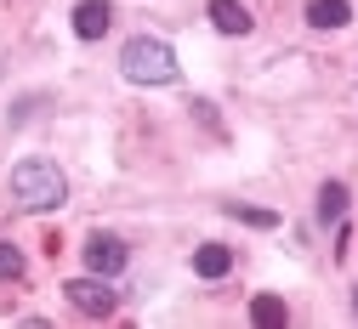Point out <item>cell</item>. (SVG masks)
Returning a JSON list of instances; mask_svg holds the SVG:
<instances>
[{"instance_id": "6da1fadb", "label": "cell", "mask_w": 358, "mask_h": 329, "mask_svg": "<svg viewBox=\"0 0 358 329\" xmlns=\"http://www.w3.org/2000/svg\"><path fill=\"white\" fill-rule=\"evenodd\" d=\"M12 199L40 216V210H57L69 199V182H63V170L52 159H17L12 165Z\"/></svg>"}, {"instance_id": "7a4b0ae2", "label": "cell", "mask_w": 358, "mask_h": 329, "mask_svg": "<svg viewBox=\"0 0 358 329\" xmlns=\"http://www.w3.org/2000/svg\"><path fill=\"white\" fill-rule=\"evenodd\" d=\"M120 74L131 85H171L176 80V52L165 40H154V34H137V40H125V52H120Z\"/></svg>"}, {"instance_id": "3957f363", "label": "cell", "mask_w": 358, "mask_h": 329, "mask_svg": "<svg viewBox=\"0 0 358 329\" xmlns=\"http://www.w3.org/2000/svg\"><path fill=\"white\" fill-rule=\"evenodd\" d=\"M63 295H69V307H74V312H85V318H114V307H120V295H114V284H108L103 272L69 278Z\"/></svg>"}, {"instance_id": "277c9868", "label": "cell", "mask_w": 358, "mask_h": 329, "mask_svg": "<svg viewBox=\"0 0 358 329\" xmlns=\"http://www.w3.org/2000/svg\"><path fill=\"white\" fill-rule=\"evenodd\" d=\"M80 256H85V267H92V272H103V278H120V272H125V261H131V250L114 239V233H92Z\"/></svg>"}, {"instance_id": "5b68a950", "label": "cell", "mask_w": 358, "mask_h": 329, "mask_svg": "<svg viewBox=\"0 0 358 329\" xmlns=\"http://www.w3.org/2000/svg\"><path fill=\"white\" fill-rule=\"evenodd\" d=\"M108 23H114V6H108V0H80V6H74V34H80V40H103Z\"/></svg>"}, {"instance_id": "8992f818", "label": "cell", "mask_w": 358, "mask_h": 329, "mask_svg": "<svg viewBox=\"0 0 358 329\" xmlns=\"http://www.w3.org/2000/svg\"><path fill=\"white\" fill-rule=\"evenodd\" d=\"M194 272L199 278H228L234 272V250L228 244H199L194 250Z\"/></svg>"}, {"instance_id": "52a82bcc", "label": "cell", "mask_w": 358, "mask_h": 329, "mask_svg": "<svg viewBox=\"0 0 358 329\" xmlns=\"http://www.w3.org/2000/svg\"><path fill=\"white\" fill-rule=\"evenodd\" d=\"M210 23L222 34H250V12H245V0H210Z\"/></svg>"}, {"instance_id": "ba28073f", "label": "cell", "mask_w": 358, "mask_h": 329, "mask_svg": "<svg viewBox=\"0 0 358 329\" xmlns=\"http://www.w3.org/2000/svg\"><path fill=\"white\" fill-rule=\"evenodd\" d=\"M307 23L313 29H347L352 6H347V0H307Z\"/></svg>"}, {"instance_id": "9c48e42d", "label": "cell", "mask_w": 358, "mask_h": 329, "mask_svg": "<svg viewBox=\"0 0 358 329\" xmlns=\"http://www.w3.org/2000/svg\"><path fill=\"white\" fill-rule=\"evenodd\" d=\"M319 221H324V227L347 221V182H324V187H319Z\"/></svg>"}, {"instance_id": "30bf717a", "label": "cell", "mask_w": 358, "mask_h": 329, "mask_svg": "<svg viewBox=\"0 0 358 329\" xmlns=\"http://www.w3.org/2000/svg\"><path fill=\"white\" fill-rule=\"evenodd\" d=\"M250 323H262V329H285V323H290V307H285L279 295H256V301H250Z\"/></svg>"}, {"instance_id": "8fae6325", "label": "cell", "mask_w": 358, "mask_h": 329, "mask_svg": "<svg viewBox=\"0 0 358 329\" xmlns=\"http://www.w3.org/2000/svg\"><path fill=\"white\" fill-rule=\"evenodd\" d=\"M29 272V261H23V250L12 244V239H0V278H23Z\"/></svg>"}, {"instance_id": "7c38bea8", "label": "cell", "mask_w": 358, "mask_h": 329, "mask_svg": "<svg viewBox=\"0 0 358 329\" xmlns=\"http://www.w3.org/2000/svg\"><path fill=\"white\" fill-rule=\"evenodd\" d=\"M228 216H234V221H250V227H279L273 210H256V205H228Z\"/></svg>"}, {"instance_id": "4fadbf2b", "label": "cell", "mask_w": 358, "mask_h": 329, "mask_svg": "<svg viewBox=\"0 0 358 329\" xmlns=\"http://www.w3.org/2000/svg\"><path fill=\"white\" fill-rule=\"evenodd\" d=\"M352 318H358V290H352Z\"/></svg>"}]
</instances>
